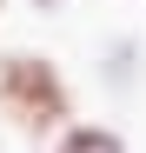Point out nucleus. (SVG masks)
<instances>
[{
    "mask_svg": "<svg viewBox=\"0 0 146 153\" xmlns=\"http://www.w3.org/2000/svg\"><path fill=\"white\" fill-rule=\"evenodd\" d=\"M0 113L27 133H46V126L66 120V80L53 73V60L40 53H0Z\"/></svg>",
    "mask_w": 146,
    "mask_h": 153,
    "instance_id": "f257e3e1",
    "label": "nucleus"
},
{
    "mask_svg": "<svg viewBox=\"0 0 146 153\" xmlns=\"http://www.w3.org/2000/svg\"><path fill=\"white\" fill-rule=\"evenodd\" d=\"M53 153H126V146H119V133H106V126H66Z\"/></svg>",
    "mask_w": 146,
    "mask_h": 153,
    "instance_id": "f03ea898",
    "label": "nucleus"
},
{
    "mask_svg": "<svg viewBox=\"0 0 146 153\" xmlns=\"http://www.w3.org/2000/svg\"><path fill=\"white\" fill-rule=\"evenodd\" d=\"M33 7H60V0H33Z\"/></svg>",
    "mask_w": 146,
    "mask_h": 153,
    "instance_id": "7ed1b4c3",
    "label": "nucleus"
}]
</instances>
